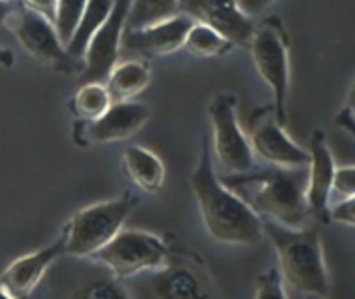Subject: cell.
I'll return each instance as SVG.
<instances>
[{"label": "cell", "instance_id": "6da1fadb", "mask_svg": "<svg viewBox=\"0 0 355 299\" xmlns=\"http://www.w3.org/2000/svg\"><path fill=\"white\" fill-rule=\"evenodd\" d=\"M220 181L245 200L260 219H268L291 229H304L312 216L308 206L310 164H268L241 175H223Z\"/></svg>", "mask_w": 355, "mask_h": 299}, {"label": "cell", "instance_id": "7a4b0ae2", "mask_svg": "<svg viewBox=\"0 0 355 299\" xmlns=\"http://www.w3.org/2000/svg\"><path fill=\"white\" fill-rule=\"evenodd\" d=\"M189 183L198 200L202 221L216 241L233 246H256L262 241V219L216 175L208 137L202 139L200 160L189 177Z\"/></svg>", "mask_w": 355, "mask_h": 299}, {"label": "cell", "instance_id": "3957f363", "mask_svg": "<svg viewBox=\"0 0 355 299\" xmlns=\"http://www.w3.org/2000/svg\"><path fill=\"white\" fill-rule=\"evenodd\" d=\"M168 258L162 266L123 279L131 299H218L214 277L204 258L175 235H166Z\"/></svg>", "mask_w": 355, "mask_h": 299}, {"label": "cell", "instance_id": "277c9868", "mask_svg": "<svg viewBox=\"0 0 355 299\" xmlns=\"http://www.w3.org/2000/svg\"><path fill=\"white\" fill-rule=\"evenodd\" d=\"M262 225L277 250L283 281L304 296L327 298L331 293V277L318 229H291L268 219H262Z\"/></svg>", "mask_w": 355, "mask_h": 299}, {"label": "cell", "instance_id": "5b68a950", "mask_svg": "<svg viewBox=\"0 0 355 299\" xmlns=\"http://www.w3.org/2000/svg\"><path fill=\"white\" fill-rule=\"evenodd\" d=\"M139 198L125 191L121 198L106 200L100 204L85 206L77 210L64 225V252L75 258H92L100 248H104L127 223L131 212L137 208Z\"/></svg>", "mask_w": 355, "mask_h": 299}, {"label": "cell", "instance_id": "8992f818", "mask_svg": "<svg viewBox=\"0 0 355 299\" xmlns=\"http://www.w3.org/2000/svg\"><path fill=\"white\" fill-rule=\"evenodd\" d=\"M291 37L285 23L279 17H266L256 23V31L250 42V52L260 77L268 83L272 92V110L277 121L287 127V102L291 87V67H289Z\"/></svg>", "mask_w": 355, "mask_h": 299}, {"label": "cell", "instance_id": "52a82bcc", "mask_svg": "<svg viewBox=\"0 0 355 299\" xmlns=\"http://www.w3.org/2000/svg\"><path fill=\"white\" fill-rule=\"evenodd\" d=\"M237 96L218 92L208 106L212 125V154L227 175H241L256 169V156L248 133L241 129L237 114Z\"/></svg>", "mask_w": 355, "mask_h": 299}, {"label": "cell", "instance_id": "ba28073f", "mask_svg": "<svg viewBox=\"0 0 355 299\" xmlns=\"http://www.w3.org/2000/svg\"><path fill=\"white\" fill-rule=\"evenodd\" d=\"M166 237L135 229H121L104 248L92 256V260L100 262L119 281L150 268H158L166 262Z\"/></svg>", "mask_w": 355, "mask_h": 299}, {"label": "cell", "instance_id": "9c48e42d", "mask_svg": "<svg viewBox=\"0 0 355 299\" xmlns=\"http://www.w3.org/2000/svg\"><path fill=\"white\" fill-rule=\"evenodd\" d=\"M6 29H10L15 33V37L19 40V44L23 46V50L33 56L35 60L44 62L50 69L56 71H75L79 69L75 58L69 56L64 44L60 42L56 27L50 19H46L44 15L25 8L23 4L17 2Z\"/></svg>", "mask_w": 355, "mask_h": 299}, {"label": "cell", "instance_id": "30bf717a", "mask_svg": "<svg viewBox=\"0 0 355 299\" xmlns=\"http://www.w3.org/2000/svg\"><path fill=\"white\" fill-rule=\"evenodd\" d=\"M250 144L254 156L275 166H306L310 164V152L287 137L285 127L277 121L272 104L252 112L250 119Z\"/></svg>", "mask_w": 355, "mask_h": 299}, {"label": "cell", "instance_id": "8fae6325", "mask_svg": "<svg viewBox=\"0 0 355 299\" xmlns=\"http://www.w3.org/2000/svg\"><path fill=\"white\" fill-rule=\"evenodd\" d=\"M129 8H131V0H114V6H112L108 19L92 35V40L85 48V54L81 58L79 83H89V81L104 83L106 81L108 73L112 71V67L119 60Z\"/></svg>", "mask_w": 355, "mask_h": 299}, {"label": "cell", "instance_id": "7c38bea8", "mask_svg": "<svg viewBox=\"0 0 355 299\" xmlns=\"http://www.w3.org/2000/svg\"><path fill=\"white\" fill-rule=\"evenodd\" d=\"M152 117V108L144 102H112V106L96 121H75L73 135L79 146L110 144L133 137Z\"/></svg>", "mask_w": 355, "mask_h": 299}, {"label": "cell", "instance_id": "4fadbf2b", "mask_svg": "<svg viewBox=\"0 0 355 299\" xmlns=\"http://www.w3.org/2000/svg\"><path fill=\"white\" fill-rule=\"evenodd\" d=\"M179 12H185L198 23L210 25L233 42V46H250L256 31V19L248 17L237 0H181Z\"/></svg>", "mask_w": 355, "mask_h": 299}, {"label": "cell", "instance_id": "5bb4252c", "mask_svg": "<svg viewBox=\"0 0 355 299\" xmlns=\"http://www.w3.org/2000/svg\"><path fill=\"white\" fill-rule=\"evenodd\" d=\"M193 23L196 21L185 12H177L175 17L162 19L158 23L139 29H129L123 33L121 50H131L146 58L173 54L179 48H183L187 31L191 29Z\"/></svg>", "mask_w": 355, "mask_h": 299}, {"label": "cell", "instance_id": "9a60e30c", "mask_svg": "<svg viewBox=\"0 0 355 299\" xmlns=\"http://www.w3.org/2000/svg\"><path fill=\"white\" fill-rule=\"evenodd\" d=\"M310 181H308V206L310 214L322 223L331 225V198H333V183L337 164L327 142V135L316 129L310 139Z\"/></svg>", "mask_w": 355, "mask_h": 299}, {"label": "cell", "instance_id": "2e32d148", "mask_svg": "<svg viewBox=\"0 0 355 299\" xmlns=\"http://www.w3.org/2000/svg\"><path fill=\"white\" fill-rule=\"evenodd\" d=\"M64 246H67V241H64V235L60 233L58 239H54L50 246H46L33 254L17 258L0 275V285L15 299H27L42 283L46 273L50 271V266L60 256H67Z\"/></svg>", "mask_w": 355, "mask_h": 299}, {"label": "cell", "instance_id": "e0dca14e", "mask_svg": "<svg viewBox=\"0 0 355 299\" xmlns=\"http://www.w3.org/2000/svg\"><path fill=\"white\" fill-rule=\"evenodd\" d=\"M123 173L127 179L146 194H156L164 187V164L162 160L141 148V146H129L123 152Z\"/></svg>", "mask_w": 355, "mask_h": 299}, {"label": "cell", "instance_id": "ac0fdd59", "mask_svg": "<svg viewBox=\"0 0 355 299\" xmlns=\"http://www.w3.org/2000/svg\"><path fill=\"white\" fill-rule=\"evenodd\" d=\"M152 73L141 60H125L116 62L106 77V89L112 102H127L139 96L150 85Z\"/></svg>", "mask_w": 355, "mask_h": 299}, {"label": "cell", "instance_id": "d6986e66", "mask_svg": "<svg viewBox=\"0 0 355 299\" xmlns=\"http://www.w3.org/2000/svg\"><path fill=\"white\" fill-rule=\"evenodd\" d=\"M112 6H114V0H87V4L83 8V15H81V19L77 23V27H75L71 40L64 46L71 58H75V60H81L83 58L85 48H87L92 35L108 19Z\"/></svg>", "mask_w": 355, "mask_h": 299}, {"label": "cell", "instance_id": "ffe728a7", "mask_svg": "<svg viewBox=\"0 0 355 299\" xmlns=\"http://www.w3.org/2000/svg\"><path fill=\"white\" fill-rule=\"evenodd\" d=\"M112 106V98L102 81L81 83V87L71 98L69 110L77 121H96Z\"/></svg>", "mask_w": 355, "mask_h": 299}, {"label": "cell", "instance_id": "44dd1931", "mask_svg": "<svg viewBox=\"0 0 355 299\" xmlns=\"http://www.w3.org/2000/svg\"><path fill=\"white\" fill-rule=\"evenodd\" d=\"M183 48L198 58H214V56L227 54L233 48V42H229L223 33H218L210 25L196 21L191 29L187 31Z\"/></svg>", "mask_w": 355, "mask_h": 299}, {"label": "cell", "instance_id": "7402d4cb", "mask_svg": "<svg viewBox=\"0 0 355 299\" xmlns=\"http://www.w3.org/2000/svg\"><path fill=\"white\" fill-rule=\"evenodd\" d=\"M181 0H131V8L127 15L125 31L139 29L162 19L175 17L179 12Z\"/></svg>", "mask_w": 355, "mask_h": 299}, {"label": "cell", "instance_id": "603a6c76", "mask_svg": "<svg viewBox=\"0 0 355 299\" xmlns=\"http://www.w3.org/2000/svg\"><path fill=\"white\" fill-rule=\"evenodd\" d=\"M73 299H131L125 291L123 283L119 279L104 277V279H92L77 287Z\"/></svg>", "mask_w": 355, "mask_h": 299}, {"label": "cell", "instance_id": "cb8c5ba5", "mask_svg": "<svg viewBox=\"0 0 355 299\" xmlns=\"http://www.w3.org/2000/svg\"><path fill=\"white\" fill-rule=\"evenodd\" d=\"M85 4H87V0H58V4H56L54 27H56V33L64 46L71 40V35H73V31L81 19Z\"/></svg>", "mask_w": 355, "mask_h": 299}, {"label": "cell", "instance_id": "d4e9b609", "mask_svg": "<svg viewBox=\"0 0 355 299\" xmlns=\"http://www.w3.org/2000/svg\"><path fill=\"white\" fill-rule=\"evenodd\" d=\"M256 299H289L285 291V281L279 268H268L258 277Z\"/></svg>", "mask_w": 355, "mask_h": 299}, {"label": "cell", "instance_id": "484cf974", "mask_svg": "<svg viewBox=\"0 0 355 299\" xmlns=\"http://www.w3.org/2000/svg\"><path fill=\"white\" fill-rule=\"evenodd\" d=\"M333 194H337L341 200L355 196V166H341L335 173Z\"/></svg>", "mask_w": 355, "mask_h": 299}, {"label": "cell", "instance_id": "4316f807", "mask_svg": "<svg viewBox=\"0 0 355 299\" xmlns=\"http://www.w3.org/2000/svg\"><path fill=\"white\" fill-rule=\"evenodd\" d=\"M331 219L339 221L343 225H352L355 227V196L339 200L335 206H331Z\"/></svg>", "mask_w": 355, "mask_h": 299}, {"label": "cell", "instance_id": "83f0119b", "mask_svg": "<svg viewBox=\"0 0 355 299\" xmlns=\"http://www.w3.org/2000/svg\"><path fill=\"white\" fill-rule=\"evenodd\" d=\"M19 4H23V6L29 8V10H35V12L44 15L46 19H50V21L54 23L58 0H19Z\"/></svg>", "mask_w": 355, "mask_h": 299}, {"label": "cell", "instance_id": "f1b7e54d", "mask_svg": "<svg viewBox=\"0 0 355 299\" xmlns=\"http://www.w3.org/2000/svg\"><path fill=\"white\" fill-rule=\"evenodd\" d=\"M237 2H239L241 10H243L248 17L256 19V17H260L275 0H237Z\"/></svg>", "mask_w": 355, "mask_h": 299}, {"label": "cell", "instance_id": "f546056e", "mask_svg": "<svg viewBox=\"0 0 355 299\" xmlns=\"http://www.w3.org/2000/svg\"><path fill=\"white\" fill-rule=\"evenodd\" d=\"M335 123H337V127L345 129V131H347V133H349V135L355 139V119L352 117V112H349L347 108H341V110L337 112Z\"/></svg>", "mask_w": 355, "mask_h": 299}, {"label": "cell", "instance_id": "4dcf8cb0", "mask_svg": "<svg viewBox=\"0 0 355 299\" xmlns=\"http://www.w3.org/2000/svg\"><path fill=\"white\" fill-rule=\"evenodd\" d=\"M15 6H17V2H2L0 0V27H6V23H8V19H10V15L15 10Z\"/></svg>", "mask_w": 355, "mask_h": 299}, {"label": "cell", "instance_id": "1f68e13d", "mask_svg": "<svg viewBox=\"0 0 355 299\" xmlns=\"http://www.w3.org/2000/svg\"><path fill=\"white\" fill-rule=\"evenodd\" d=\"M12 65H15V54H12L8 48H2V46H0V67L10 69Z\"/></svg>", "mask_w": 355, "mask_h": 299}, {"label": "cell", "instance_id": "d6a6232c", "mask_svg": "<svg viewBox=\"0 0 355 299\" xmlns=\"http://www.w3.org/2000/svg\"><path fill=\"white\" fill-rule=\"evenodd\" d=\"M345 108L352 112V117L355 119V79H354V83H352V87H349V94H347V104H345Z\"/></svg>", "mask_w": 355, "mask_h": 299}, {"label": "cell", "instance_id": "836d02e7", "mask_svg": "<svg viewBox=\"0 0 355 299\" xmlns=\"http://www.w3.org/2000/svg\"><path fill=\"white\" fill-rule=\"evenodd\" d=\"M0 299H15V298H12V296H10V293H8V291H6V289L0 285Z\"/></svg>", "mask_w": 355, "mask_h": 299}, {"label": "cell", "instance_id": "e575fe53", "mask_svg": "<svg viewBox=\"0 0 355 299\" xmlns=\"http://www.w3.org/2000/svg\"><path fill=\"white\" fill-rule=\"evenodd\" d=\"M2 2H19V0H2Z\"/></svg>", "mask_w": 355, "mask_h": 299}, {"label": "cell", "instance_id": "d590c367", "mask_svg": "<svg viewBox=\"0 0 355 299\" xmlns=\"http://www.w3.org/2000/svg\"><path fill=\"white\" fill-rule=\"evenodd\" d=\"M318 299H322V298H318Z\"/></svg>", "mask_w": 355, "mask_h": 299}]
</instances>
